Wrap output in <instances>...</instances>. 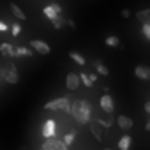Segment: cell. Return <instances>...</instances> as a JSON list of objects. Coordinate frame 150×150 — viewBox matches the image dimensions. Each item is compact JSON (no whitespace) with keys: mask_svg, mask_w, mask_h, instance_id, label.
Here are the masks:
<instances>
[{"mask_svg":"<svg viewBox=\"0 0 150 150\" xmlns=\"http://www.w3.org/2000/svg\"><path fill=\"white\" fill-rule=\"evenodd\" d=\"M69 113L78 124H88L92 120V104L85 99H78V101L71 103Z\"/></svg>","mask_w":150,"mask_h":150,"instance_id":"6da1fadb","label":"cell"},{"mask_svg":"<svg viewBox=\"0 0 150 150\" xmlns=\"http://www.w3.org/2000/svg\"><path fill=\"white\" fill-rule=\"evenodd\" d=\"M0 76L4 78V81H7L11 85H14V83L20 81V74H18V71H16V67H14L13 62H7L4 67H0Z\"/></svg>","mask_w":150,"mask_h":150,"instance_id":"7a4b0ae2","label":"cell"},{"mask_svg":"<svg viewBox=\"0 0 150 150\" xmlns=\"http://www.w3.org/2000/svg\"><path fill=\"white\" fill-rule=\"evenodd\" d=\"M44 110H53V111H67L71 110V97L65 96V97H57L50 103L44 104Z\"/></svg>","mask_w":150,"mask_h":150,"instance_id":"3957f363","label":"cell"},{"mask_svg":"<svg viewBox=\"0 0 150 150\" xmlns=\"http://www.w3.org/2000/svg\"><path fill=\"white\" fill-rule=\"evenodd\" d=\"M41 150H69V146L62 139H57L53 136V138H44V141L41 145Z\"/></svg>","mask_w":150,"mask_h":150,"instance_id":"277c9868","label":"cell"},{"mask_svg":"<svg viewBox=\"0 0 150 150\" xmlns=\"http://www.w3.org/2000/svg\"><path fill=\"white\" fill-rule=\"evenodd\" d=\"M99 104H101L103 111L108 113V115H111V113L115 111V103H113V97H111L110 94H104V96L99 99Z\"/></svg>","mask_w":150,"mask_h":150,"instance_id":"5b68a950","label":"cell"},{"mask_svg":"<svg viewBox=\"0 0 150 150\" xmlns=\"http://www.w3.org/2000/svg\"><path fill=\"white\" fill-rule=\"evenodd\" d=\"M30 48L34 50V51H37V53H41V55H50V46L44 42V41H41V39H34V41H30Z\"/></svg>","mask_w":150,"mask_h":150,"instance_id":"8992f818","label":"cell"},{"mask_svg":"<svg viewBox=\"0 0 150 150\" xmlns=\"http://www.w3.org/2000/svg\"><path fill=\"white\" fill-rule=\"evenodd\" d=\"M80 76H78V74L76 72H69L67 74V76H65V87L72 92V90H76L78 87H80Z\"/></svg>","mask_w":150,"mask_h":150,"instance_id":"52a82bcc","label":"cell"},{"mask_svg":"<svg viewBox=\"0 0 150 150\" xmlns=\"http://www.w3.org/2000/svg\"><path fill=\"white\" fill-rule=\"evenodd\" d=\"M55 131H57V124L55 120H46L44 125H42V138H53L55 136Z\"/></svg>","mask_w":150,"mask_h":150,"instance_id":"ba28073f","label":"cell"},{"mask_svg":"<svg viewBox=\"0 0 150 150\" xmlns=\"http://www.w3.org/2000/svg\"><path fill=\"white\" fill-rule=\"evenodd\" d=\"M88 124H90V132H92V134H94L99 141H101V139L104 138V131H106V129H104V127H103L97 120H96V122H92V120H90Z\"/></svg>","mask_w":150,"mask_h":150,"instance_id":"9c48e42d","label":"cell"},{"mask_svg":"<svg viewBox=\"0 0 150 150\" xmlns=\"http://www.w3.org/2000/svg\"><path fill=\"white\" fill-rule=\"evenodd\" d=\"M134 76L143 80V81H146V80H150V69L146 65H136L134 67Z\"/></svg>","mask_w":150,"mask_h":150,"instance_id":"30bf717a","label":"cell"},{"mask_svg":"<svg viewBox=\"0 0 150 150\" xmlns=\"http://www.w3.org/2000/svg\"><path fill=\"white\" fill-rule=\"evenodd\" d=\"M9 9H11V14H13L16 20H20V21H25V20H27V14H25V13L18 7V4L11 2V4H9Z\"/></svg>","mask_w":150,"mask_h":150,"instance_id":"8fae6325","label":"cell"},{"mask_svg":"<svg viewBox=\"0 0 150 150\" xmlns=\"http://www.w3.org/2000/svg\"><path fill=\"white\" fill-rule=\"evenodd\" d=\"M117 124H118L120 129L129 131V129L132 127V118H131V117H125V115H120V117H117Z\"/></svg>","mask_w":150,"mask_h":150,"instance_id":"7c38bea8","label":"cell"},{"mask_svg":"<svg viewBox=\"0 0 150 150\" xmlns=\"http://www.w3.org/2000/svg\"><path fill=\"white\" fill-rule=\"evenodd\" d=\"M34 50L25 48V46H14V57H32Z\"/></svg>","mask_w":150,"mask_h":150,"instance_id":"4fadbf2b","label":"cell"},{"mask_svg":"<svg viewBox=\"0 0 150 150\" xmlns=\"http://www.w3.org/2000/svg\"><path fill=\"white\" fill-rule=\"evenodd\" d=\"M0 53L4 57H14V46L9 42H2L0 44Z\"/></svg>","mask_w":150,"mask_h":150,"instance_id":"5bb4252c","label":"cell"},{"mask_svg":"<svg viewBox=\"0 0 150 150\" xmlns=\"http://www.w3.org/2000/svg\"><path fill=\"white\" fill-rule=\"evenodd\" d=\"M94 65H96L97 74H101V76H108V74H110V69H108L101 60H96V62H94Z\"/></svg>","mask_w":150,"mask_h":150,"instance_id":"9a60e30c","label":"cell"},{"mask_svg":"<svg viewBox=\"0 0 150 150\" xmlns=\"http://www.w3.org/2000/svg\"><path fill=\"white\" fill-rule=\"evenodd\" d=\"M131 136L129 134H125V136H122L120 139H118V148L120 150H129V146H131Z\"/></svg>","mask_w":150,"mask_h":150,"instance_id":"2e32d148","label":"cell"},{"mask_svg":"<svg viewBox=\"0 0 150 150\" xmlns=\"http://www.w3.org/2000/svg\"><path fill=\"white\" fill-rule=\"evenodd\" d=\"M51 25H53L57 30H62V28L65 27V18H62L60 14H57V16L51 20Z\"/></svg>","mask_w":150,"mask_h":150,"instance_id":"e0dca14e","label":"cell"},{"mask_svg":"<svg viewBox=\"0 0 150 150\" xmlns=\"http://www.w3.org/2000/svg\"><path fill=\"white\" fill-rule=\"evenodd\" d=\"M69 57H71V60H74L78 65H85V64H87L85 57H83V55H80V53H76V51H71V53H69Z\"/></svg>","mask_w":150,"mask_h":150,"instance_id":"ac0fdd59","label":"cell"},{"mask_svg":"<svg viewBox=\"0 0 150 150\" xmlns=\"http://www.w3.org/2000/svg\"><path fill=\"white\" fill-rule=\"evenodd\" d=\"M136 18H138L139 21H143V23H146V21H150V9L146 7V9H143V11H139V13H136Z\"/></svg>","mask_w":150,"mask_h":150,"instance_id":"d6986e66","label":"cell"},{"mask_svg":"<svg viewBox=\"0 0 150 150\" xmlns=\"http://www.w3.org/2000/svg\"><path fill=\"white\" fill-rule=\"evenodd\" d=\"M104 42H106V46H111V48L120 46V41H118V37H117V35H108Z\"/></svg>","mask_w":150,"mask_h":150,"instance_id":"ffe728a7","label":"cell"},{"mask_svg":"<svg viewBox=\"0 0 150 150\" xmlns=\"http://www.w3.org/2000/svg\"><path fill=\"white\" fill-rule=\"evenodd\" d=\"M74 139H76V132H74V131H71V132H67V134L64 136V139H62V141H64V143L69 146V145H71Z\"/></svg>","mask_w":150,"mask_h":150,"instance_id":"44dd1931","label":"cell"},{"mask_svg":"<svg viewBox=\"0 0 150 150\" xmlns=\"http://www.w3.org/2000/svg\"><path fill=\"white\" fill-rule=\"evenodd\" d=\"M78 76H80V81H81L85 87H92V85H94V83L90 81V78H88V74H87V72H81V74H78Z\"/></svg>","mask_w":150,"mask_h":150,"instance_id":"7402d4cb","label":"cell"},{"mask_svg":"<svg viewBox=\"0 0 150 150\" xmlns=\"http://www.w3.org/2000/svg\"><path fill=\"white\" fill-rule=\"evenodd\" d=\"M42 13H44V16H46V18H50V20H53V18L57 16V13L51 9V6H46V7L42 9Z\"/></svg>","mask_w":150,"mask_h":150,"instance_id":"603a6c76","label":"cell"},{"mask_svg":"<svg viewBox=\"0 0 150 150\" xmlns=\"http://www.w3.org/2000/svg\"><path fill=\"white\" fill-rule=\"evenodd\" d=\"M141 32H143V37H145L146 41H150V23H148V21H146V23H143Z\"/></svg>","mask_w":150,"mask_h":150,"instance_id":"cb8c5ba5","label":"cell"},{"mask_svg":"<svg viewBox=\"0 0 150 150\" xmlns=\"http://www.w3.org/2000/svg\"><path fill=\"white\" fill-rule=\"evenodd\" d=\"M20 32H21L20 23H13V25H11V34H13L14 37H18V35H20Z\"/></svg>","mask_w":150,"mask_h":150,"instance_id":"d4e9b609","label":"cell"},{"mask_svg":"<svg viewBox=\"0 0 150 150\" xmlns=\"http://www.w3.org/2000/svg\"><path fill=\"white\" fill-rule=\"evenodd\" d=\"M50 6H51V9H53L57 14H60V13H62V6H60V4H50Z\"/></svg>","mask_w":150,"mask_h":150,"instance_id":"484cf974","label":"cell"},{"mask_svg":"<svg viewBox=\"0 0 150 150\" xmlns=\"http://www.w3.org/2000/svg\"><path fill=\"white\" fill-rule=\"evenodd\" d=\"M9 30V25L6 21H0V32H7Z\"/></svg>","mask_w":150,"mask_h":150,"instance_id":"4316f807","label":"cell"},{"mask_svg":"<svg viewBox=\"0 0 150 150\" xmlns=\"http://www.w3.org/2000/svg\"><path fill=\"white\" fill-rule=\"evenodd\" d=\"M88 78H90V81H92V83H96V81H97V74H96V72H92V74H88Z\"/></svg>","mask_w":150,"mask_h":150,"instance_id":"83f0119b","label":"cell"},{"mask_svg":"<svg viewBox=\"0 0 150 150\" xmlns=\"http://www.w3.org/2000/svg\"><path fill=\"white\" fill-rule=\"evenodd\" d=\"M65 25H69L71 28H76V25H74V21H72V20H67V21H65Z\"/></svg>","mask_w":150,"mask_h":150,"instance_id":"f1b7e54d","label":"cell"},{"mask_svg":"<svg viewBox=\"0 0 150 150\" xmlns=\"http://www.w3.org/2000/svg\"><path fill=\"white\" fill-rule=\"evenodd\" d=\"M122 16H124V18H129V16H131V13H129L127 9H124V11H122Z\"/></svg>","mask_w":150,"mask_h":150,"instance_id":"f546056e","label":"cell"},{"mask_svg":"<svg viewBox=\"0 0 150 150\" xmlns=\"http://www.w3.org/2000/svg\"><path fill=\"white\" fill-rule=\"evenodd\" d=\"M145 111H146V113H150V103H148V101L145 103Z\"/></svg>","mask_w":150,"mask_h":150,"instance_id":"4dcf8cb0","label":"cell"},{"mask_svg":"<svg viewBox=\"0 0 150 150\" xmlns=\"http://www.w3.org/2000/svg\"><path fill=\"white\" fill-rule=\"evenodd\" d=\"M104 150H113V148H104Z\"/></svg>","mask_w":150,"mask_h":150,"instance_id":"1f68e13d","label":"cell"}]
</instances>
